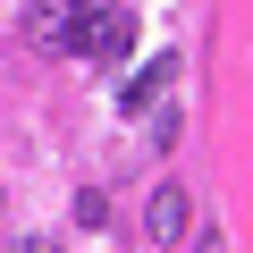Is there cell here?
<instances>
[{
    "label": "cell",
    "mask_w": 253,
    "mask_h": 253,
    "mask_svg": "<svg viewBox=\"0 0 253 253\" xmlns=\"http://www.w3.org/2000/svg\"><path fill=\"white\" fill-rule=\"evenodd\" d=\"M17 253H59V245H17Z\"/></svg>",
    "instance_id": "7"
},
{
    "label": "cell",
    "mask_w": 253,
    "mask_h": 253,
    "mask_svg": "<svg viewBox=\"0 0 253 253\" xmlns=\"http://www.w3.org/2000/svg\"><path fill=\"white\" fill-rule=\"evenodd\" d=\"M161 93H169V59H144L135 76H126V93H118V110H126V118H135V110H152Z\"/></svg>",
    "instance_id": "4"
},
{
    "label": "cell",
    "mask_w": 253,
    "mask_h": 253,
    "mask_svg": "<svg viewBox=\"0 0 253 253\" xmlns=\"http://www.w3.org/2000/svg\"><path fill=\"white\" fill-rule=\"evenodd\" d=\"M203 253H228V236H219V228H203Z\"/></svg>",
    "instance_id": "6"
},
{
    "label": "cell",
    "mask_w": 253,
    "mask_h": 253,
    "mask_svg": "<svg viewBox=\"0 0 253 253\" xmlns=\"http://www.w3.org/2000/svg\"><path fill=\"white\" fill-rule=\"evenodd\" d=\"M101 219H110V194L84 186V194H76V228H101Z\"/></svg>",
    "instance_id": "5"
},
{
    "label": "cell",
    "mask_w": 253,
    "mask_h": 253,
    "mask_svg": "<svg viewBox=\"0 0 253 253\" xmlns=\"http://www.w3.org/2000/svg\"><path fill=\"white\" fill-rule=\"evenodd\" d=\"M84 9H93V0H26V34H34L42 51H68Z\"/></svg>",
    "instance_id": "2"
},
{
    "label": "cell",
    "mask_w": 253,
    "mask_h": 253,
    "mask_svg": "<svg viewBox=\"0 0 253 253\" xmlns=\"http://www.w3.org/2000/svg\"><path fill=\"white\" fill-rule=\"evenodd\" d=\"M0 211H9V186H0Z\"/></svg>",
    "instance_id": "8"
},
{
    "label": "cell",
    "mask_w": 253,
    "mask_h": 253,
    "mask_svg": "<svg viewBox=\"0 0 253 253\" xmlns=\"http://www.w3.org/2000/svg\"><path fill=\"white\" fill-rule=\"evenodd\" d=\"M68 51H84V59H101V68L135 59V17H126L118 0H93V9L76 17V42H68Z\"/></svg>",
    "instance_id": "1"
},
{
    "label": "cell",
    "mask_w": 253,
    "mask_h": 253,
    "mask_svg": "<svg viewBox=\"0 0 253 253\" xmlns=\"http://www.w3.org/2000/svg\"><path fill=\"white\" fill-rule=\"evenodd\" d=\"M144 228H152V245H186V228H194V203H186V186H152V203H144Z\"/></svg>",
    "instance_id": "3"
}]
</instances>
